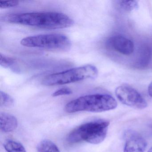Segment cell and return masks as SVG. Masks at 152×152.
<instances>
[{
  "instance_id": "cell-2",
  "label": "cell",
  "mask_w": 152,
  "mask_h": 152,
  "mask_svg": "<svg viewBox=\"0 0 152 152\" xmlns=\"http://www.w3.org/2000/svg\"><path fill=\"white\" fill-rule=\"evenodd\" d=\"M117 103L110 95L95 94L82 96L67 103L65 110L68 113L79 112L100 113L116 108Z\"/></svg>"
},
{
  "instance_id": "cell-4",
  "label": "cell",
  "mask_w": 152,
  "mask_h": 152,
  "mask_svg": "<svg viewBox=\"0 0 152 152\" xmlns=\"http://www.w3.org/2000/svg\"><path fill=\"white\" fill-rule=\"evenodd\" d=\"M98 75V71L96 67L88 64L49 75L44 78L42 83L47 86L64 85L95 79Z\"/></svg>"
},
{
  "instance_id": "cell-8",
  "label": "cell",
  "mask_w": 152,
  "mask_h": 152,
  "mask_svg": "<svg viewBox=\"0 0 152 152\" xmlns=\"http://www.w3.org/2000/svg\"><path fill=\"white\" fill-rule=\"evenodd\" d=\"M146 145V141L140 135L129 133L126 137L124 152H144Z\"/></svg>"
},
{
  "instance_id": "cell-19",
  "label": "cell",
  "mask_w": 152,
  "mask_h": 152,
  "mask_svg": "<svg viewBox=\"0 0 152 152\" xmlns=\"http://www.w3.org/2000/svg\"><path fill=\"white\" fill-rule=\"evenodd\" d=\"M147 152H152V147L148 150Z\"/></svg>"
},
{
  "instance_id": "cell-16",
  "label": "cell",
  "mask_w": 152,
  "mask_h": 152,
  "mask_svg": "<svg viewBox=\"0 0 152 152\" xmlns=\"http://www.w3.org/2000/svg\"><path fill=\"white\" fill-rule=\"evenodd\" d=\"M19 1H0V7L1 9H7L16 7L19 5Z\"/></svg>"
},
{
  "instance_id": "cell-18",
  "label": "cell",
  "mask_w": 152,
  "mask_h": 152,
  "mask_svg": "<svg viewBox=\"0 0 152 152\" xmlns=\"http://www.w3.org/2000/svg\"><path fill=\"white\" fill-rule=\"evenodd\" d=\"M148 93L149 96H150L151 97H152V81L150 83V84L148 85Z\"/></svg>"
},
{
  "instance_id": "cell-10",
  "label": "cell",
  "mask_w": 152,
  "mask_h": 152,
  "mask_svg": "<svg viewBox=\"0 0 152 152\" xmlns=\"http://www.w3.org/2000/svg\"><path fill=\"white\" fill-rule=\"evenodd\" d=\"M17 119L10 114L1 113L0 114V126L1 131L5 133L12 132L18 127Z\"/></svg>"
},
{
  "instance_id": "cell-12",
  "label": "cell",
  "mask_w": 152,
  "mask_h": 152,
  "mask_svg": "<svg viewBox=\"0 0 152 152\" xmlns=\"http://www.w3.org/2000/svg\"><path fill=\"white\" fill-rule=\"evenodd\" d=\"M3 145L7 152H26L22 144L12 140H7L4 142Z\"/></svg>"
},
{
  "instance_id": "cell-1",
  "label": "cell",
  "mask_w": 152,
  "mask_h": 152,
  "mask_svg": "<svg viewBox=\"0 0 152 152\" xmlns=\"http://www.w3.org/2000/svg\"><path fill=\"white\" fill-rule=\"evenodd\" d=\"M8 23L42 29L55 30L71 27L73 20L67 15L56 12L14 14L5 18Z\"/></svg>"
},
{
  "instance_id": "cell-6",
  "label": "cell",
  "mask_w": 152,
  "mask_h": 152,
  "mask_svg": "<svg viewBox=\"0 0 152 152\" xmlns=\"http://www.w3.org/2000/svg\"><path fill=\"white\" fill-rule=\"evenodd\" d=\"M115 94L119 101L125 105L140 109H144L147 107V103L144 98L130 86H119L115 89Z\"/></svg>"
},
{
  "instance_id": "cell-13",
  "label": "cell",
  "mask_w": 152,
  "mask_h": 152,
  "mask_svg": "<svg viewBox=\"0 0 152 152\" xmlns=\"http://www.w3.org/2000/svg\"><path fill=\"white\" fill-rule=\"evenodd\" d=\"M118 5L122 10L127 12L135 10L139 7L136 1H118Z\"/></svg>"
},
{
  "instance_id": "cell-5",
  "label": "cell",
  "mask_w": 152,
  "mask_h": 152,
  "mask_svg": "<svg viewBox=\"0 0 152 152\" xmlns=\"http://www.w3.org/2000/svg\"><path fill=\"white\" fill-rule=\"evenodd\" d=\"M20 43L28 48L58 51L68 50L71 47V42L69 38L61 34H41L26 37Z\"/></svg>"
},
{
  "instance_id": "cell-9",
  "label": "cell",
  "mask_w": 152,
  "mask_h": 152,
  "mask_svg": "<svg viewBox=\"0 0 152 152\" xmlns=\"http://www.w3.org/2000/svg\"><path fill=\"white\" fill-rule=\"evenodd\" d=\"M152 57V49L150 46L144 45L139 50L134 66L137 68H144L147 67L151 61Z\"/></svg>"
},
{
  "instance_id": "cell-17",
  "label": "cell",
  "mask_w": 152,
  "mask_h": 152,
  "mask_svg": "<svg viewBox=\"0 0 152 152\" xmlns=\"http://www.w3.org/2000/svg\"><path fill=\"white\" fill-rule=\"evenodd\" d=\"M72 91L69 88H63L56 91L52 94V96L53 97H57L64 95H69L72 94Z\"/></svg>"
},
{
  "instance_id": "cell-7",
  "label": "cell",
  "mask_w": 152,
  "mask_h": 152,
  "mask_svg": "<svg viewBox=\"0 0 152 152\" xmlns=\"http://www.w3.org/2000/svg\"><path fill=\"white\" fill-rule=\"evenodd\" d=\"M107 44L111 48L125 56L131 55L134 50V44L132 41L122 35L110 37Z\"/></svg>"
},
{
  "instance_id": "cell-14",
  "label": "cell",
  "mask_w": 152,
  "mask_h": 152,
  "mask_svg": "<svg viewBox=\"0 0 152 152\" xmlns=\"http://www.w3.org/2000/svg\"><path fill=\"white\" fill-rule=\"evenodd\" d=\"M0 96H1V102H0L1 106L10 107L14 105V99L7 93L1 91L0 92Z\"/></svg>"
},
{
  "instance_id": "cell-3",
  "label": "cell",
  "mask_w": 152,
  "mask_h": 152,
  "mask_svg": "<svg viewBox=\"0 0 152 152\" xmlns=\"http://www.w3.org/2000/svg\"><path fill=\"white\" fill-rule=\"evenodd\" d=\"M109 122L97 120L81 124L69 133L66 140L70 144L85 141L91 144H99L106 137Z\"/></svg>"
},
{
  "instance_id": "cell-11",
  "label": "cell",
  "mask_w": 152,
  "mask_h": 152,
  "mask_svg": "<svg viewBox=\"0 0 152 152\" xmlns=\"http://www.w3.org/2000/svg\"><path fill=\"white\" fill-rule=\"evenodd\" d=\"M37 150L38 152H60L56 145L48 139L44 140L39 143Z\"/></svg>"
},
{
  "instance_id": "cell-15",
  "label": "cell",
  "mask_w": 152,
  "mask_h": 152,
  "mask_svg": "<svg viewBox=\"0 0 152 152\" xmlns=\"http://www.w3.org/2000/svg\"><path fill=\"white\" fill-rule=\"evenodd\" d=\"M15 64V60L11 58L1 54L0 55V64L2 67L8 68Z\"/></svg>"
}]
</instances>
